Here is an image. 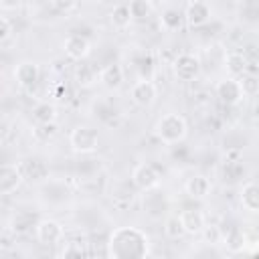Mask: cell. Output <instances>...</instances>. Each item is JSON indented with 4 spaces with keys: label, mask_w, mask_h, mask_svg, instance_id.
<instances>
[{
    "label": "cell",
    "mask_w": 259,
    "mask_h": 259,
    "mask_svg": "<svg viewBox=\"0 0 259 259\" xmlns=\"http://www.w3.org/2000/svg\"><path fill=\"white\" fill-rule=\"evenodd\" d=\"M212 16L210 6L204 0H190L184 8V20L190 28H200L204 26Z\"/></svg>",
    "instance_id": "obj_13"
},
{
    "label": "cell",
    "mask_w": 259,
    "mask_h": 259,
    "mask_svg": "<svg viewBox=\"0 0 259 259\" xmlns=\"http://www.w3.org/2000/svg\"><path fill=\"white\" fill-rule=\"evenodd\" d=\"M184 190H186V194H188L190 198H198V200H200V198H206V196L210 194L212 182H210V178L204 176V174H192V176L186 178Z\"/></svg>",
    "instance_id": "obj_18"
},
{
    "label": "cell",
    "mask_w": 259,
    "mask_h": 259,
    "mask_svg": "<svg viewBox=\"0 0 259 259\" xmlns=\"http://www.w3.org/2000/svg\"><path fill=\"white\" fill-rule=\"evenodd\" d=\"M99 71L101 69H97L93 63H81L75 69V81L81 87H89L93 83H99Z\"/></svg>",
    "instance_id": "obj_26"
},
{
    "label": "cell",
    "mask_w": 259,
    "mask_h": 259,
    "mask_svg": "<svg viewBox=\"0 0 259 259\" xmlns=\"http://www.w3.org/2000/svg\"><path fill=\"white\" fill-rule=\"evenodd\" d=\"M55 134H57L55 123H36V127L32 130V136H34V140H38V142H49Z\"/></svg>",
    "instance_id": "obj_37"
},
{
    "label": "cell",
    "mask_w": 259,
    "mask_h": 259,
    "mask_svg": "<svg viewBox=\"0 0 259 259\" xmlns=\"http://www.w3.org/2000/svg\"><path fill=\"white\" fill-rule=\"evenodd\" d=\"M154 134L164 142V144H178L186 138L188 134V125L186 119L180 113H164L156 125H154Z\"/></svg>",
    "instance_id": "obj_2"
},
{
    "label": "cell",
    "mask_w": 259,
    "mask_h": 259,
    "mask_svg": "<svg viewBox=\"0 0 259 259\" xmlns=\"http://www.w3.org/2000/svg\"><path fill=\"white\" fill-rule=\"evenodd\" d=\"M180 221H182V227L188 235H200L206 227V219L202 214L200 208H186L180 212Z\"/></svg>",
    "instance_id": "obj_20"
},
{
    "label": "cell",
    "mask_w": 259,
    "mask_h": 259,
    "mask_svg": "<svg viewBox=\"0 0 259 259\" xmlns=\"http://www.w3.org/2000/svg\"><path fill=\"white\" fill-rule=\"evenodd\" d=\"M239 202L245 210L249 212H259V182L257 180H249L241 186L239 192Z\"/></svg>",
    "instance_id": "obj_21"
},
{
    "label": "cell",
    "mask_w": 259,
    "mask_h": 259,
    "mask_svg": "<svg viewBox=\"0 0 259 259\" xmlns=\"http://www.w3.org/2000/svg\"><path fill=\"white\" fill-rule=\"evenodd\" d=\"M130 65H132L134 73L138 75V79L154 81V77H156V59L150 51L134 49L130 53Z\"/></svg>",
    "instance_id": "obj_7"
},
{
    "label": "cell",
    "mask_w": 259,
    "mask_h": 259,
    "mask_svg": "<svg viewBox=\"0 0 259 259\" xmlns=\"http://www.w3.org/2000/svg\"><path fill=\"white\" fill-rule=\"evenodd\" d=\"M223 245L229 251H233V253L243 251V247H245V235H243V231L239 227H229L227 231H223Z\"/></svg>",
    "instance_id": "obj_30"
},
{
    "label": "cell",
    "mask_w": 259,
    "mask_h": 259,
    "mask_svg": "<svg viewBox=\"0 0 259 259\" xmlns=\"http://www.w3.org/2000/svg\"><path fill=\"white\" fill-rule=\"evenodd\" d=\"M142 208L150 219H166L168 210H170V200L166 196L164 190H160V186L144 190L142 194Z\"/></svg>",
    "instance_id": "obj_4"
},
{
    "label": "cell",
    "mask_w": 259,
    "mask_h": 259,
    "mask_svg": "<svg viewBox=\"0 0 259 259\" xmlns=\"http://www.w3.org/2000/svg\"><path fill=\"white\" fill-rule=\"evenodd\" d=\"M136 190H138V188H136V184H134L132 178H130V180H117V182H113L109 194H111V200H113V202H117V204H127V202H132Z\"/></svg>",
    "instance_id": "obj_24"
},
{
    "label": "cell",
    "mask_w": 259,
    "mask_h": 259,
    "mask_svg": "<svg viewBox=\"0 0 259 259\" xmlns=\"http://www.w3.org/2000/svg\"><path fill=\"white\" fill-rule=\"evenodd\" d=\"M214 93H217L219 101L225 103V105H239L243 101V97H245L239 77H231V75L221 79L214 85Z\"/></svg>",
    "instance_id": "obj_8"
},
{
    "label": "cell",
    "mask_w": 259,
    "mask_h": 259,
    "mask_svg": "<svg viewBox=\"0 0 259 259\" xmlns=\"http://www.w3.org/2000/svg\"><path fill=\"white\" fill-rule=\"evenodd\" d=\"M150 253V239L138 227H117L107 239V257L142 259Z\"/></svg>",
    "instance_id": "obj_1"
},
{
    "label": "cell",
    "mask_w": 259,
    "mask_h": 259,
    "mask_svg": "<svg viewBox=\"0 0 259 259\" xmlns=\"http://www.w3.org/2000/svg\"><path fill=\"white\" fill-rule=\"evenodd\" d=\"M130 12L136 22H144L152 16V4L150 0H130Z\"/></svg>",
    "instance_id": "obj_34"
},
{
    "label": "cell",
    "mask_w": 259,
    "mask_h": 259,
    "mask_svg": "<svg viewBox=\"0 0 259 259\" xmlns=\"http://www.w3.org/2000/svg\"><path fill=\"white\" fill-rule=\"evenodd\" d=\"M202 235H204L208 245H221L223 243V229L219 225H206Z\"/></svg>",
    "instance_id": "obj_38"
},
{
    "label": "cell",
    "mask_w": 259,
    "mask_h": 259,
    "mask_svg": "<svg viewBox=\"0 0 259 259\" xmlns=\"http://www.w3.org/2000/svg\"><path fill=\"white\" fill-rule=\"evenodd\" d=\"M69 188L63 180H45L40 184V198L45 204H51V206H57V204H63L67 198H69Z\"/></svg>",
    "instance_id": "obj_15"
},
{
    "label": "cell",
    "mask_w": 259,
    "mask_h": 259,
    "mask_svg": "<svg viewBox=\"0 0 259 259\" xmlns=\"http://www.w3.org/2000/svg\"><path fill=\"white\" fill-rule=\"evenodd\" d=\"M63 51L71 61H83L89 53H91V40L85 34L79 32H71L65 40H63Z\"/></svg>",
    "instance_id": "obj_14"
},
{
    "label": "cell",
    "mask_w": 259,
    "mask_h": 259,
    "mask_svg": "<svg viewBox=\"0 0 259 259\" xmlns=\"http://www.w3.org/2000/svg\"><path fill=\"white\" fill-rule=\"evenodd\" d=\"M34 235H36L40 245L53 247V245H59L65 239V229L55 219H40L34 227Z\"/></svg>",
    "instance_id": "obj_10"
},
{
    "label": "cell",
    "mask_w": 259,
    "mask_h": 259,
    "mask_svg": "<svg viewBox=\"0 0 259 259\" xmlns=\"http://www.w3.org/2000/svg\"><path fill=\"white\" fill-rule=\"evenodd\" d=\"M87 251L83 249V245L79 243V241H71V243H67L65 247H63V251H61V257H83Z\"/></svg>",
    "instance_id": "obj_39"
},
{
    "label": "cell",
    "mask_w": 259,
    "mask_h": 259,
    "mask_svg": "<svg viewBox=\"0 0 259 259\" xmlns=\"http://www.w3.org/2000/svg\"><path fill=\"white\" fill-rule=\"evenodd\" d=\"M36 223H38L36 214H32L30 210H18V212H14L12 219H10V231H12L14 235H24V233H28L32 227H36Z\"/></svg>",
    "instance_id": "obj_23"
},
{
    "label": "cell",
    "mask_w": 259,
    "mask_h": 259,
    "mask_svg": "<svg viewBox=\"0 0 259 259\" xmlns=\"http://www.w3.org/2000/svg\"><path fill=\"white\" fill-rule=\"evenodd\" d=\"M225 69L231 77H241L249 71V57L241 51H229L225 55Z\"/></svg>",
    "instance_id": "obj_22"
},
{
    "label": "cell",
    "mask_w": 259,
    "mask_h": 259,
    "mask_svg": "<svg viewBox=\"0 0 259 259\" xmlns=\"http://www.w3.org/2000/svg\"><path fill=\"white\" fill-rule=\"evenodd\" d=\"M182 22H186V20H184V12H180L178 8H166V10H162V14H160V26H162V30H166V32H176V30H180V28H182Z\"/></svg>",
    "instance_id": "obj_25"
},
{
    "label": "cell",
    "mask_w": 259,
    "mask_h": 259,
    "mask_svg": "<svg viewBox=\"0 0 259 259\" xmlns=\"http://www.w3.org/2000/svg\"><path fill=\"white\" fill-rule=\"evenodd\" d=\"M18 164V170L24 178V182L30 184H42L45 180H49V164L40 158H22Z\"/></svg>",
    "instance_id": "obj_9"
},
{
    "label": "cell",
    "mask_w": 259,
    "mask_h": 259,
    "mask_svg": "<svg viewBox=\"0 0 259 259\" xmlns=\"http://www.w3.org/2000/svg\"><path fill=\"white\" fill-rule=\"evenodd\" d=\"M14 28H12V22L8 20V16H0V40L6 42L10 36H12Z\"/></svg>",
    "instance_id": "obj_41"
},
{
    "label": "cell",
    "mask_w": 259,
    "mask_h": 259,
    "mask_svg": "<svg viewBox=\"0 0 259 259\" xmlns=\"http://www.w3.org/2000/svg\"><path fill=\"white\" fill-rule=\"evenodd\" d=\"M184 227H182V221H180V214H168L164 219V235L168 239H180L184 235Z\"/></svg>",
    "instance_id": "obj_35"
},
{
    "label": "cell",
    "mask_w": 259,
    "mask_h": 259,
    "mask_svg": "<svg viewBox=\"0 0 259 259\" xmlns=\"http://www.w3.org/2000/svg\"><path fill=\"white\" fill-rule=\"evenodd\" d=\"M20 4H22V0H0L2 10H16V8H20Z\"/></svg>",
    "instance_id": "obj_42"
},
{
    "label": "cell",
    "mask_w": 259,
    "mask_h": 259,
    "mask_svg": "<svg viewBox=\"0 0 259 259\" xmlns=\"http://www.w3.org/2000/svg\"><path fill=\"white\" fill-rule=\"evenodd\" d=\"M109 20H111V24H113L115 28H119V30L127 28V26L134 22L132 12H130V6H127V4H117V6H113L111 12H109Z\"/></svg>",
    "instance_id": "obj_31"
},
{
    "label": "cell",
    "mask_w": 259,
    "mask_h": 259,
    "mask_svg": "<svg viewBox=\"0 0 259 259\" xmlns=\"http://www.w3.org/2000/svg\"><path fill=\"white\" fill-rule=\"evenodd\" d=\"M91 113H93V117H95L99 123H103V125H107V127L117 125L119 119H121V111H119V107H117L111 99L93 101V103H91Z\"/></svg>",
    "instance_id": "obj_12"
},
{
    "label": "cell",
    "mask_w": 259,
    "mask_h": 259,
    "mask_svg": "<svg viewBox=\"0 0 259 259\" xmlns=\"http://www.w3.org/2000/svg\"><path fill=\"white\" fill-rule=\"evenodd\" d=\"M123 77H125V71L121 63H109L99 71V83L105 89H117L123 83Z\"/></svg>",
    "instance_id": "obj_19"
},
{
    "label": "cell",
    "mask_w": 259,
    "mask_h": 259,
    "mask_svg": "<svg viewBox=\"0 0 259 259\" xmlns=\"http://www.w3.org/2000/svg\"><path fill=\"white\" fill-rule=\"evenodd\" d=\"M107 178L105 174H97V176H91V178H81L79 180V188L87 194H97V192H105L107 190Z\"/></svg>",
    "instance_id": "obj_32"
},
{
    "label": "cell",
    "mask_w": 259,
    "mask_h": 259,
    "mask_svg": "<svg viewBox=\"0 0 259 259\" xmlns=\"http://www.w3.org/2000/svg\"><path fill=\"white\" fill-rule=\"evenodd\" d=\"M51 6L57 10V12H73L77 6H79V0H49Z\"/></svg>",
    "instance_id": "obj_40"
},
{
    "label": "cell",
    "mask_w": 259,
    "mask_h": 259,
    "mask_svg": "<svg viewBox=\"0 0 259 259\" xmlns=\"http://www.w3.org/2000/svg\"><path fill=\"white\" fill-rule=\"evenodd\" d=\"M69 146H71V150L75 154L89 156V154L97 152V148H99V136H97L95 130L85 127V125H79V127H75L69 134Z\"/></svg>",
    "instance_id": "obj_3"
},
{
    "label": "cell",
    "mask_w": 259,
    "mask_h": 259,
    "mask_svg": "<svg viewBox=\"0 0 259 259\" xmlns=\"http://www.w3.org/2000/svg\"><path fill=\"white\" fill-rule=\"evenodd\" d=\"M237 2H245V0H237Z\"/></svg>",
    "instance_id": "obj_43"
},
{
    "label": "cell",
    "mask_w": 259,
    "mask_h": 259,
    "mask_svg": "<svg viewBox=\"0 0 259 259\" xmlns=\"http://www.w3.org/2000/svg\"><path fill=\"white\" fill-rule=\"evenodd\" d=\"M75 172H77L79 180H81V178L97 176V174L103 172V160H99V158H85V160H81V162L75 166Z\"/></svg>",
    "instance_id": "obj_29"
},
{
    "label": "cell",
    "mask_w": 259,
    "mask_h": 259,
    "mask_svg": "<svg viewBox=\"0 0 259 259\" xmlns=\"http://www.w3.org/2000/svg\"><path fill=\"white\" fill-rule=\"evenodd\" d=\"M130 97L132 101L138 105V107H150L156 97H158V89L154 85V81H144V79H138L132 89H130Z\"/></svg>",
    "instance_id": "obj_16"
},
{
    "label": "cell",
    "mask_w": 259,
    "mask_h": 259,
    "mask_svg": "<svg viewBox=\"0 0 259 259\" xmlns=\"http://www.w3.org/2000/svg\"><path fill=\"white\" fill-rule=\"evenodd\" d=\"M221 176H223V182L225 184H237L243 176H245V166L241 160H225L223 164V170H221Z\"/></svg>",
    "instance_id": "obj_27"
},
{
    "label": "cell",
    "mask_w": 259,
    "mask_h": 259,
    "mask_svg": "<svg viewBox=\"0 0 259 259\" xmlns=\"http://www.w3.org/2000/svg\"><path fill=\"white\" fill-rule=\"evenodd\" d=\"M239 81H241L245 95H257L259 93V77L255 73H243L239 77Z\"/></svg>",
    "instance_id": "obj_36"
},
{
    "label": "cell",
    "mask_w": 259,
    "mask_h": 259,
    "mask_svg": "<svg viewBox=\"0 0 259 259\" xmlns=\"http://www.w3.org/2000/svg\"><path fill=\"white\" fill-rule=\"evenodd\" d=\"M22 180L24 178L18 170V164H4L2 170H0V194L2 196L12 194L20 186Z\"/></svg>",
    "instance_id": "obj_17"
},
{
    "label": "cell",
    "mask_w": 259,
    "mask_h": 259,
    "mask_svg": "<svg viewBox=\"0 0 259 259\" xmlns=\"http://www.w3.org/2000/svg\"><path fill=\"white\" fill-rule=\"evenodd\" d=\"M130 178H132V182L136 184V188L144 192V190H150V188L160 186V182H162V172L158 170V166H154V164H150V162H140V164L134 166Z\"/></svg>",
    "instance_id": "obj_6"
},
{
    "label": "cell",
    "mask_w": 259,
    "mask_h": 259,
    "mask_svg": "<svg viewBox=\"0 0 259 259\" xmlns=\"http://www.w3.org/2000/svg\"><path fill=\"white\" fill-rule=\"evenodd\" d=\"M14 81L20 89L32 91L40 81V69L34 61H20L14 67Z\"/></svg>",
    "instance_id": "obj_11"
},
{
    "label": "cell",
    "mask_w": 259,
    "mask_h": 259,
    "mask_svg": "<svg viewBox=\"0 0 259 259\" xmlns=\"http://www.w3.org/2000/svg\"><path fill=\"white\" fill-rule=\"evenodd\" d=\"M32 119L36 123H55L57 119V107L51 101H38L32 107Z\"/></svg>",
    "instance_id": "obj_28"
},
{
    "label": "cell",
    "mask_w": 259,
    "mask_h": 259,
    "mask_svg": "<svg viewBox=\"0 0 259 259\" xmlns=\"http://www.w3.org/2000/svg\"><path fill=\"white\" fill-rule=\"evenodd\" d=\"M239 16H241V20L245 24L259 26V0H245V2H241Z\"/></svg>",
    "instance_id": "obj_33"
},
{
    "label": "cell",
    "mask_w": 259,
    "mask_h": 259,
    "mask_svg": "<svg viewBox=\"0 0 259 259\" xmlns=\"http://www.w3.org/2000/svg\"><path fill=\"white\" fill-rule=\"evenodd\" d=\"M200 59L192 53H180L176 55V59L172 61V71H174V77L178 81H184V83H190L194 79H198L200 75Z\"/></svg>",
    "instance_id": "obj_5"
}]
</instances>
